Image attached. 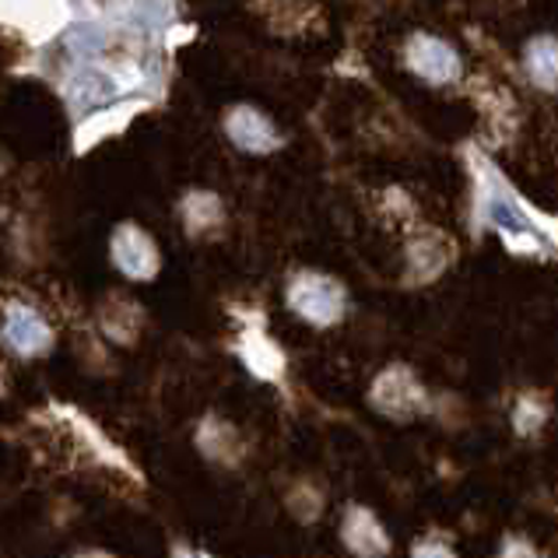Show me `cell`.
<instances>
[{
  "label": "cell",
  "mask_w": 558,
  "mask_h": 558,
  "mask_svg": "<svg viewBox=\"0 0 558 558\" xmlns=\"http://www.w3.org/2000/svg\"><path fill=\"white\" fill-rule=\"evenodd\" d=\"M408 68L418 77H425V82H450V77L460 71V60L442 39L418 36L408 46Z\"/></svg>",
  "instance_id": "2"
},
{
  "label": "cell",
  "mask_w": 558,
  "mask_h": 558,
  "mask_svg": "<svg viewBox=\"0 0 558 558\" xmlns=\"http://www.w3.org/2000/svg\"><path fill=\"white\" fill-rule=\"evenodd\" d=\"M239 113H243V120H246V126L232 123V137L239 141V145L250 148V151H270L278 145L275 126H270L260 113H253V109H239Z\"/></svg>",
  "instance_id": "4"
},
{
  "label": "cell",
  "mask_w": 558,
  "mask_h": 558,
  "mask_svg": "<svg viewBox=\"0 0 558 558\" xmlns=\"http://www.w3.org/2000/svg\"><path fill=\"white\" fill-rule=\"evenodd\" d=\"M414 558H457L446 545H436V541H428V545H418L414 548Z\"/></svg>",
  "instance_id": "6"
},
{
  "label": "cell",
  "mask_w": 558,
  "mask_h": 558,
  "mask_svg": "<svg viewBox=\"0 0 558 558\" xmlns=\"http://www.w3.org/2000/svg\"><path fill=\"white\" fill-rule=\"evenodd\" d=\"M289 302H292V310L302 316V320L320 324V327L341 320V313H344V292H341V284L324 278V275H313V270H306V275H299L292 281Z\"/></svg>",
  "instance_id": "1"
},
{
  "label": "cell",
  "mask_w": 558,
  "mask_h": 558,
  "mask_svg": "<svg viewBox=\"0 0 558 558\" xmlns=\"http://www.w3.org/2000/svg\"><path fill=\"white\" fill-rule=\"evenodd\" d=\"M527 68L537 82L551 85L558 77V43L555 39H534L527 50Z\"/></svg>",
  "instance_id": "5"
},
{
  "label": "cell",
  "mask_w": 558,
  "mask_h": 558,
  "mask_svg": "<svg viewBox=\"0 0 558 558\" xmlns=\"http://www.w3.org/2000/svg\"><path fill=\"white\" fill-rule=\"evenodd\" d=\"M344 541H348V548L365 555V558H376V555H383L390 548L387 534L379 531V523L373 520V513H365V509H359V506L344 517Z\"/></svg>",
  "instance_id": "3"
}]
</instances>
